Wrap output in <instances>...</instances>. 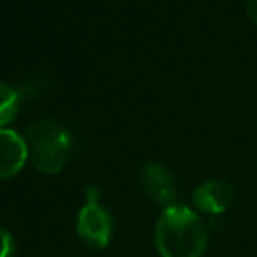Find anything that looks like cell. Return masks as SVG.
<instances>
[{
	"mask_svg": "<svg viewBox=\"0 0 257 257\" xmlns=\"http://www.w3.org/2000/svg\"><path fill=\"white\" fill-rule=\"evenodd\" d=\"M76 231L88 246L104 248L113 234V222L104 206H100L99 203H86L79 210Z\"/></svg>",
	"mask_w": 257,
	"mask_h": 257,
	"instance_id": "obj_3",
	"label": "cell"
},
{
	"mask_svg": "<svg viewBox=\"0 0 257 257\" xmlns=\"http://www.w3.org/2000/svg\"><path fill=\"white\" fill-rule=\"evenodd\" d=\"M141 185L147 196L161 206H173L176 199L175 182L171 173L161 162H148L141 169Z\"/></svg>",
	"mask_w": 257,
	"mask_h": 257,
	"instance_id": "obj_4",
	"label": "cell"
},
{
	"mask_svg": "<svg viewBox=\"0 0 257 257\" xmlns=\"http://www.w3.org/2000/svg\"><path fill=\"white\" fill-rule=\"evenodd\" d=\"M29 159L27 141L11 128L0 127V180L13 178Z\"/></svg>",
	"mask_w": 257,
	"mask_h": 257,
	"instance_id": "obj_5",
	"label": "cell"
},
{
	"mask_svg": "<svg viewBox=\"0 0 257 257\" xmlns=\"http://www.w3.org/2000/svg\"><path fill=\"white\" fill-rule=\"evenodd\" d=\"M234 201V190L224 180H210L194 190L192 203L203 213L220 215Z\"/></svg>",
	"mask_w": 257,
	"mask_h": 257,
	"instance_id": "obj_6",
	"label": "cell"
},
{
	"mask_svg": "<svg viewBox=\"0 0 257 257\" xmlns=\"http://www.w3.org/2000/svg\"><path fill=\"white\" fill-rule=\"evenodd\" d=\"M20 93L8 83L0 81V127L8 125L18 114Z\"/></svg>",
	"mask_w": 257,
	"mask_h": 257,
	"instance_id": "obj_7",
	"label": "cell"
},
{
	"mask_svg": "<svg viewBox=\"0 0 257 257\" xmlns=\"http://www.w3.org/2000/svg\"><path fill=\"white\" fill-rule=\"evenodd\" d=\"M246 13L248 18L257 25V0H246Z\"/></svg>",
	"mask_w": 257,
	"mask_h": 257,
	"instance_id": "obj_9",
	"label": "cell"
},
{
	"mask_svg": "<svg viewBox=\"0 0 257 257\" xmlns=\"http://www.w3.org/2000/svg\"><path fill=\"white\" fill-rule=\"evenodd\" d=\"M15 255V238L8 229L0 227V257Z\"/></svg>",
	"mask_w": 257,
	"mask_h": 257,
	"instance_id": "obj_8",
	"label": "cell"
},
{
	"mask_svg": "<svg viewBox=\"0 0 257 257\" xmlns=\"http://www.w3.org/2000/svg\"><path fill=\"white\" fill-rule=\"evenodd\" d=\"M86 201L88 203H99V190L95 187H88L86 189Z\"/></svg>",
	"mask_w": 257,
	"mask_h": 257,
	"instance_id": "obj_10",
	"label": "cell"
},
{
	"mask_svg": "<svg viewBox=\"0 0 257 257\" xmlns=\"http://www.w3.org/2000/svg\"><path fill=\"white\" fill-rule=\"evenodd\" d=\"M155 245L161 257H201L208 245V229L190 208H164L155 225Z\"/></svg>",
	"mask_w": 257,
	"mask_h": 257,
	"instance_id": "obj_1",
	"label": "cell"
},
{
	"mask_svg": "<svg viewBox=\"0 0 257 257\" xmlns=\"http://www.w3.org/2000/svg\"><path fill=\"white\" fill-rule=\"evenodd\" d=\"M71 134L55 120L34 121L27 128V147L34 168L44 175H57L64 169L71 154Z\"/></svg>",
	"mask_w": 257,
	"mask_h": 257,
	"instance_id": "obj_2",
	"label": "cell"
}]
</instances>
